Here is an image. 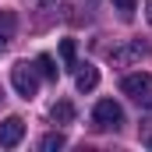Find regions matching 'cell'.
Segmentation results:
<instances>
[{"label":"cell","instance_id":"cell-1","mask_svg":"<svg viewBox=\"0 0 152 152\" xmlns=\"http://www.w3.org/2000/svg\"><path fill=\"white\" fill-rule=\"evenodd\" d=\"M120 92H124L131 103H138L142 110H149V106H152V75H145V71H138V75H124Z\"/></svg>","mask_w":152,"mask_h":152},{"label":"cell","instance_id":"cell-7","mask_svg":"<svg viewBox=\"0 0 152 152\" xmlns=\"http://www.w3.org/2000/svg\"><path fill=\"white\" fill-rule=\"evenodd\" d=\"M14 28H18V18H14V11H0V53L11 46Z\"/></svg>","mask_w":152,"mask_h":152},{"label":"cell","instance_id":"cell-2","mask_svg":"<svg viewBox=\"0 0 152 152\" xmlns=\"http://www.w3.org/2000/svg\"><path fill=\"white\" fill-rule=\"evenodd\" d=\"M11 85H14V92L21 96V99H36L39 96V71L36 64H14L11 67Z\"/></svg>","mask_w":152,"mask_h":152},{"label":"cell","instance_id":"cell-10","mask_svg":"<svg viewBox=\"0 0 152 152\" xmlns=\"http://www.w3.org/2000/svg\"><path fill=\"white\" fill-rule=\"evenodd\" d=\"M60 57H64L67 67H78V46H75V39H64V42H60Z\"/></svg>","mask_w":152,"mask_h":152},{"label":"cell","instance_id":"cell-11","mask_svg":"<svg viewBox=\"0 0 152 152\" xmlns=\"http://www.w3.org/2000/svg\"><path fill=\"white\" fill-rule=\"evenodd\" d=\"M64 145H67V138H64V134H46V138L39 142V149H42V152H53V149H64Z\"/></svg>","mask_w":152,"mask_h":152},{"label":"cell","instance_id":"cell-4","mask_svg":"<svg viewBox=\"0 0 152 152\" xmlns=\"http://www.w3.org/2000/svg\"><path fill=\"white\" fill-rule=\"evenodd\" d=\"M145 57H149V42H142V39H131V42L117 46L113 53H110V60H113V64H120V67L138 64V60H145Z\"/></svg>","mask_w":152,"mask_h":152},{"label":"cell","instance_id":"cell-9","mask_svg":"<svg viewBox=\"0 0 152 152\" xmlns=\"http://www.w3.org/2000/svg\"><path fill=\"white\" fill-rule=\"evenodd\" d=\"M36 71H39V78L57 81V64H53V57H50V53H39V57H36Z\"/></svg>","mask_w":152,"mask_h":152},{"label":"cell","instance_id":"cell-5","mask_svg":"<svg viewBox=\"0 0 152 152\" xmlns=\"http://www.w3.org/2000/svg\"><path fill=\"white\" fill-rule=\"evenodd\" d=\"M21 138H25V120H21V117H7V120L0 124V145H4V149H14Z\"/></svg>","mask_w":152,"mask_h":152},{"label":"cell","instance_id":"cell-6","mask_svg":"<svg viewBox=\"0 0 152 152\" xmlns=\"http://www.w3.org/2000/svg\"><path fill=\"white\" fill-rule=\"evenodd\" d=\"M75 85H78V92H92V88L99 85V71H96L92 64H78V75H75Z\"/></svg>","mask_w":152,"mask_h":152},{"label":"cell","instance_id":"cell-3","mask_svg":"<svg viewBox=\"0 0 152 152\" xmlns=\"http://www.w3.org/2000/svg\"><path fill=\"white\" fill-rule=\"evenodd\" d=\"M92 124H96L99 131H117V127L124 124V110H120V103H113V99H99L96 110H92Z\"/></svg>","mask_w":152,"mask_h":152},{"label":"cell","instance_id":"cell-8","mask_svg":"<svg viewBox=\"0 0 152 152\" xmlns=\"http://www.w3.org/2000/svg\"><path fill=\"white\" fill-rule=\"evenodd\" d=\"M50 117H53V124H71L75 120V103L71 99H57L53 110H50Z\"/></svg>","mask_w":152,"mask_h":152},{"label":"cell","instance_id":"cell-13","mask_svg":"<svg viewBox=\"0 0 152 152\" xmlns=\"http://www.w3.org/2000/svg\"><path fill=\"white\" fill-rule=\"evenodd\" d=\"M145 18H149V25H152V0L145 4Z\"/></svg>","mask_w":152,"mask_h":152},{"label":"cell","instance_id":"cell-12","mask_svg":"<svg viewBox=\"0 0 152 152\" xmlns=\"http://www.w3.org/2000/svg\"><path fill=\"white\" fill-rule=\"evenodd\" d=\"M113 7L124 14V18H131V14H134V7H138V0H113Z\"/></svg>","mask_w":152,"mask_h":152}]
</instances>
